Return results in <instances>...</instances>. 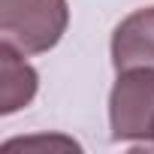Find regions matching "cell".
Returning a JSON list of instances; mask_svg holds the SVG:
<instances>
[{
    "mask_svg": "<svg viewBox=\"0 0 154 154\" xmlns=\"http://www.w3.org/2000/svg\"><path fill=\"white\" fill-rule=\"evenodd\" d=\"M69 24L66 0H0V33L21 54H42Z\"/></svg>",
    "mask_w": 154,
    "mask_h": 154,
    "instance_id": "cell-1",
    "label": "cell"
},
{
    "mask_svg": "<svg viewBox=\"0 0 154 154\" xmlns=\"http://www.w3.org/2000/svg\"><path fill=\"white\" fill-rule=\"evenodd\" d=\"M115 142H154V66L118 69L109 94Z\"/></svg>",
    "mask_w": 154,
    "mask_h": 154,
    "instance_id": "cell-2",
    "label": "cell"
},
{
    "mask_svg": "<svg viewBox=\"0 0 154 154\" xmlns=\"http://www.w3.org/2000/svg\"><path fill=\"white\" fill-rule=\"evenodd\" d=\"M112 66H154V6L136 9L112 33Z\"/></svg>",
    "mask_w": 154,
    "mask_h": 154,
    "instance_id": "cell-3",
    "label": "cell"
},
{
    "mask_svg": "<svg viewBox=\"0 0 154 154\" xmlns=\"http://www.w3.org/2000/svg\"><path fill=\"white\" fill-rule=\"evenodd\" d=\"M0 75H3V106L0 112L3 115H12L15 109L27 106L36 94V69L21 60L18 48L12 42H0Z\"/></svg>",
    "mask_w": 154,
    "mask_h": 154,
    "instance_id": "cell-4",
    "label": "cell"
},
{
    "mask_svg": "<svg viewBox=\"0 0 154 154\" xmlns=\"http://www.w3.org/2000/svg\"><path fill=\"white\" fill-rule=\"evenodd\" d=\"M151 145H154V142H151Z\"/></svg>",
    "mask_w": 154,
    "mask_h": 154,
    "instance_id": "cell-5",
    "label": "cell"
}]
</instances>
